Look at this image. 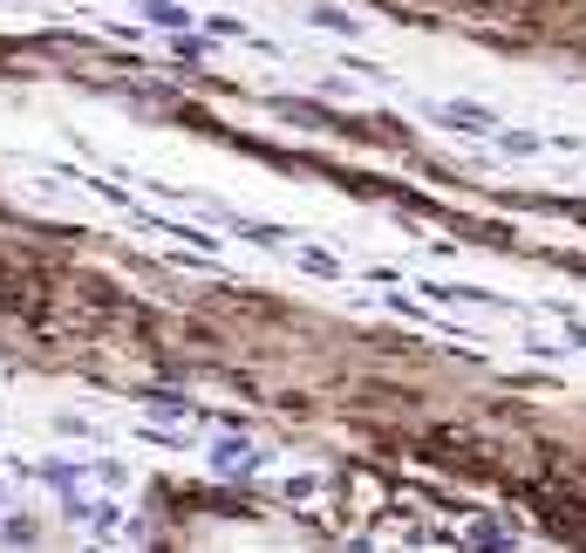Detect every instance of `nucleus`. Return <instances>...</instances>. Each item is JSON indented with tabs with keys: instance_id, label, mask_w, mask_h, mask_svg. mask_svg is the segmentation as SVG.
I'll use <instances>...</instances> for the list:
<instances>
[{
	"instance_id": "nucleus-1",
	"label": "nucleus",
	"mask_w": 586,
	"mask_h": 553,
	"mask_svg": "<svg viewBox=\"0 0 586 553\" xmlns=\"http://www.w3.org/2000/svg\"><path fill=\"white\" fill-rule=\"evenodd\" d=\"M444 123H464V131H498V116H491V110H477V103H450Z\"/></svg>"
},
{
	"instance_id": "nucleus-2",
	"label": "nucleus",
	"mask_w": 586,
	"mask_h": 553,
	"mask_svg": "<svg viewBox=\"0 0 586 553\" xmlns=\"http://www.w3.org/2000/svg\"><path fill=\"white\" fill-rule=\"evenodd\" d=\"M144 14L158 21V28H185V21H191L185 8H177V0H144Z\"/></svg>"
},
{
	"instance_id": "nucleus-3",
	"label": "nucleus",
	"mask_w": 586,
	"mask_h": 553,
	"mask_svg": "<svg viewBox=\"0 0 586 553\" xmlns=\"http://www.w3.org/2000/svg\"><path fill=\"white\" fill-rule=\"evenodd\" d=\"M219 471H252V444H219Z\"/></svg>"
},
{
	"instance_id": "nucleus-4",
	"label": "nucleus",
	"mask_w": 586,
	"mask_h": 553,
	"mask_svg": "<svg viewBox=\"0 0 586 553\" xmlns=\"http://www.w3.org/2000/svg\"><path fill=\"white\" fill-rule=\"evenodd\" d=\"M314 21H321V28H335V35H354V21L341 8H314Z\"/></svg>"
}]
</instances>
